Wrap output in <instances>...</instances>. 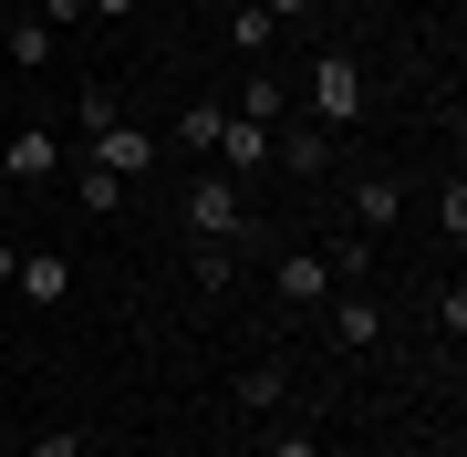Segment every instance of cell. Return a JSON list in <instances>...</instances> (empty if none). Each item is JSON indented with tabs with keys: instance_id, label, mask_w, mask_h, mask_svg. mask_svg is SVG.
<instances>
[{
	"instance_id": "6da1fadb",
	"label": "cell",
	"mask_w": 467,
	"mask_h": 457,
	"mask_svg": "<svg viewBox=\"0 0 467 457\" xmlns=\"http://www.w3.org/2000/svg\"><path fill=\"white\" fill-rule=\"evenodd\" d=\"M84 136H94L84 156H94V167H115L125 187H135V177L156 167V146H167V136H146V125H125V115H115V94H104V84H84Z\"/></svg>"
},
{
	"instance_id": "7a4b0ae2",
	"label": "cell",
	"mask_w": 467,
	"mask_h": 457,
	"mask_svg": "<svg viewBox=\"0 0 467 457\" xmlns=\"http://www.w3.org/2000/svg\"><path fill=\"white\" fill-rule=\"evenodd\" d=\"M187 239H218V250H239V239H250V187L239 177H218V167H198L187 177Z\"/></svg>"
},
{
	"instance_id": "3957f363",
	"label": "cell",
	"mask_w": 467,
	"mask_h": 457,
	"mask_svg": "<svg viewBox=\"0 0 467 457\" xmlns=\"http://www.w3.org/2000/svg\"><path fill=\"white\" fill-rule=\"evenodd\" d=\"M364 250H281V271H270V291H281L291 312H312V302H333V281L353 271Z\"/></svg>"
},
{
	"instance_id": "277c9868",
	"label": "cell",
	"mask_w": 467,
	"mask_h": 457,
	"mask_svg": "<svg viewBox=\"0 0 467 457\" xmlns=\"http://www.w3.org/2000/svg\"><path fill=\"white\" fill-rule=\"evenodd\" d=\"M353 115H364V63H353V52H322V63H312V125L343 136Z\"/></svg>"
},
{
	"instance_id": "5b68a950",
	"label": "cell",
	"mask_w": 467,
	"mask_h": 457,
	"mask_svg": "<svg viewBox=\"0 0 467 457\" xmlns=\"http://www.w3.org/2000/svg\"><path fill=\"white\" fill-rule=\"evenodd\" d=\"M11 291L32 312H52V302H73V260L63 250H21V271H11Z\"/></svg>"
},
{
	"instance_id": "8992f818",
	"label": "cell",
	"mask_w": 467,
	"mask_h": 457,
	"mask_svg": "<svg viewBox=\"0 0 467 457\" xmlns=\"http://www.w3.org/2000/svg\"><path fill=\"white\" fill-rule=\"evenodd\" d=\"M395 219H405V177H395V167H374V177H353V229L374 239V229H395Z\"/></svg>"
},
{
	"instance_id": "52a82bcc",
	"label": "cell",
	"mask_w": 467,
	"mask_h": 457,
	"mask_svg": "<svg viewBox=\"0 0 467 457\" xmlns=\"http://www.w3.org/2000/svg\"><path fill=\"white\" fill-rule=\"evenodd\" d=\"M52 167H63V146H52V136H42V125H21V136H11V146H0V177H21V187H42Z\"/></svg>"
},
{
	"instance_id": "ba28073f",
	"label": "cell",
	"mask_w": 467,
	"mask_h": 457,
	"mask_svg": "<svg viewBox=\"0 0 467 457\" xmlns=\"http://www.w3.org/2000/svg\"><path fill=\"white\" fill-rule=\"evenodd\" d=\"M270 156H281L291 177H322V167H333V136H322V125H281V136H270Z\"/></svg>"
},
{
	"instance_id": "9c48e42d",
	"label": "cell",
	"mask_w": 467,
	"mask_h": 457,
	"mask_svg": "<svg viewBox=\"0 0 467 457\" xmlns=\"http://www.w3.org/2000/svg\"><path fill=\"white\" fill-rule=\"evenodd\" d=\"M333 343L374 354V343H384V312H374V302H333Z\"/></svg>"
},
{
	"instance_id": "30bf717a",
	"label": "cell",
	"mask_w": 467,
	"mask_h": 457,
	"mask_svg": "<svg viewBox=\"0 0 467 457\" xmlns=\"http://www.w3.org/2000/svg\"><path fill=\"white\" fill-rule=\"evenodd\" d=\"M218 125H229V104H187L167 146H198V156H218Z\"/></svg>"
},
{
	"instance_id": "8fae6325",
	"label": "cell",
	"mask_w": 467,
	"mask_h": 457,
	"mask_svg": "<svg viewBox=\"0 0 467 457\" xmlns=\"http://www.w3.org/2000/svg\"><path fill=\"white\" fill-rule=\"evenodd\" d=\"M281 364H250V374H239V406H250V416H281Z\"/></svg>"
},
{
	"instance_id": "7c38bea8",
	"label": "cell",
	"mask_w": 467,
	"mask_h": 457,
	"mask_svg": "<svg viewBox=\"0 0 467 457\" xmlns=\"http://www.w3.org/2000/svg\"><path fill=\"white\" fill-rule=\"evenodd\" d=\"M73 198H84V208H94V219H104V208H115V198H125V177H115V167H94V156H84V167H73Z\"/></svg>"
},
{
	"instance_id": "4fadbf2b",
	"label": "cell",
	"mask_w": 467,
	"mask_h": 457,
	"mask_svg": "<svg viewBox=\"0 0 467 457\" xmlns=\"http://www.w3.org/2000/svg\"><path fill=\"white\" fill-rule=\"evenodd\" d=\"M0 52H11V63H52V21H11Z\"/></svg>"
},
{
	"instance_id": "5bb4252c",
	"label": "cell",
	"mask_w": 467,
	"mask_h": 457,
	"mask_svg": "<svg viewBox=\"0 0 467 457\" xmlns=\"http://www.w3.org/2000/svg\"><path fill=\"white\" fill-rule=\"evenodd\" d=\"M229 115H260V125H281V84H270V73H250V84L229 94Z\"/></svg>"
},
{
	"instance_id": "9a60e30c",
	"label": "cell",
	"mask_w": 467,
	"mask_h": 457,
	"mask_svg": "<svg viewBox=\"0 0 467 457\" xmlns=\"http://www.w3.org/2000/svg\"><path fill=\"white\" fill-rule=\"evenodd\" d=\"M270 32H281V21H270V11H250V0L229 11V42H239V52H270Z\"/></svg>"
},
{
	"instance_id": "2e32d148",
	"label": "cell",
	"mask_w": 467,
	"mask_h": 457,
	"mask_svg": "<svg viewBox=\"0 0 467 457\" xmlns=\"http://www.w3.org/2000/svg\"><path fill=\"white\" fill-rule=\"evenodd\" d=\"M436 343H447V354L467 343V291H457V281H447V302H436Z\"/></svg>"
},
{
	"instance_id": "e0dca14e",
	"label": "cell",
	"mask_w": 467,
	"mask_h": 457,
	"mask_svg": "<svg viewBox=\"0 0 467 457\" xmlns=\"http://www.w3.org/2000/svg\"><path fill=\"white\" fill-rule=\"evenodd\" d=\"M32 457H84V426H52V437H32Z\"/></svg>"
},
{
	"instance_id": "ac0fdd59",
	"label": "cell",
	"mask_w": 467,
	"mask_h": 457,
	"mask_svg": "<svg viewBox=\"0 0 467 457\" xmlns=\"http://www.w3.org/2000/svg\"><path fill=\"white\" fill-rule=\"evenodd\" d=\"M270 457H322V437H301V426H281V437H270Z\"/></svg>"
},
{
	"instance_id": "d6986e66",
	"label": "cell",
	"mask_w": 467,
	"mask_h": 457,
	"mask_svg": "<svg viewBox=\"0 0 467 457\" xmlns=\"http://www.w3.org/2000/svg\"><path fill=\"white\" fill-rule=\"evenodd\" d=\"M94 11V0H42V21H52V32H63V21H84Z\"/></svg>"
},
{
	"instance_id": "ffe728a7",
	"label": "cell",
	"mask_w": 467,
	"mask_h": 457,
	"mask_svg": "<svg viewBox=\"0 0 467 457\" xmlns=\"http://www.w3.org/2000/svg\"><path fill=\"white\" fill-rule=\"evenodd\" d=\"M11 271H21V239H0V291H11Z\"/></svg>"
},
{
	"instance_id": "44dd1931",
	"label": "cell",
	"mask_w": 467,
	"mask_h": 457,
	"mask_svg": "<svg viewBox=\"0 0 467 457\" xmlns=\"http://www.w3.org/2000/svg\"><path fill=\"white\" fill-rule=\"evenodd\" d=\"M94 11H104V21H125V11H135V0H94Z\"/></svg>"
},
{
	"instance_id": "7402d4cb",
	"label": "cell",
	"mask_w": 467,
	"mask_h": 457,
	"mask_svg": "<svg viewBox=\"0 0 467 457\" xmlns=\"http://www.w3.org/2000/svg\"><path fill=\"white\" fill-rule=\"evenodd\" d=\"M0 32H11V21H0Z\"/></svg>"
}]
</instances>
